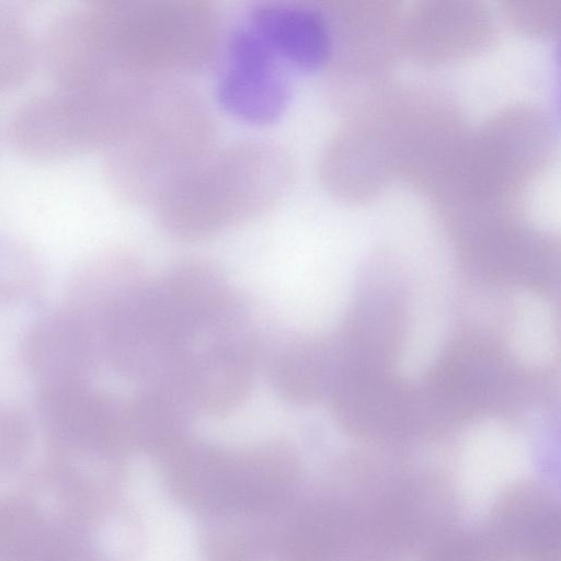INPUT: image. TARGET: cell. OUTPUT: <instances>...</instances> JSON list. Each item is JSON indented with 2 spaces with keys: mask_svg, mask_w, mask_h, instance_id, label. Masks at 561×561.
Listing matches in <instances>:
<instances>
[{
  "mask_svg": "<svg viewBox=\"0 0 561 561\" xmlns=\"http://www.w3.org/2000/svg\"><path fill=\"white\" fill-rule=\"evenodd\" d=\"M214 131L211 113L193 88L175 77L152 79L101 149L108 188L128 205H153L213 149Z\"/></svg>",
  "mask_w": 561,
  "mask_h": 561,
  "instance_id": "6da1fadb",
  "label": "cell"
},
{
  "mask_svg": "<svg viewBox=\"0 0 561 561\" xmlns=\"http://www.w3.org/2000/svg\"><path fill=\"white\" fill-rule=\"evenodd\" d=\"M293 179V159L284 147L248 139L211 149L153 205L169 232L197 240L272 209Z\"/></svg>",
  "mask_w": 561,
  "mask_h": 561,
  "instance_id": "7a4b0ae2",
  "label": "cell"
},
{
  "mask_svg": "<svg viewBox=\"0 0 561 561\" xmlns=\"http://www.w3.org/2000/svg\"><path fill=\"white\" fill-rule=\"evenodd\" d=\"M550 118L516 104L468 133L457 163L435 203L443 211H515L525 188L542 173L553 149Z\"/></svg>",
  "mask_w": 561,
  "mask_h": 561,
  "instance_id": "3957f363",
  "label": "cell"
},
{
  "mask_svg": "<svg viewBox=\"0 0 561 561\" xmlns=\"http://www.w3.org/2000/svg\"><path fill=\"white\" fill-rule=\"evenodd\" d=\"M107 49L118 68L144 78L197 70L215 55L219 22L202 0H95Z\"/></svg>",
  "mask_w": 561,
  "mask_h": 561,
  "instance_id": "277c9868",
  "label": "cell"
},
{
  "mask_svg": "<svg viewBox=\"0 0 561 561\" xmlns=\"http://www.w3.org/2000/svg\"><path fill=\"white\" fill-rule=\"evenodd\" d=\"M150 78L122 75L108 81L37 93L13 113V146L36 160L102 149L128 119Z\"/></svg>",
  "mask_w": 561,
  "mask_h": 561,
  "instance_id": "5b68a950",
  "label": "cell"
},
{
  "mask_svg": "<svg viewBox=\"0 0 561 561\" xmlns=\"http://www.w3.org/2000/svg\"><path fill=\"white\" fill-rule=\"evenodd\" d=\"M331 28L325 66L336 98L359 88L365 96L383 85L382 79L401 50L403 14L390 1H331L323 4Z\"/></svg>",
  "mask_w": 561,
  "mask_h": 561,
  "instance_id": "8992f818",
  "label": "cell"
},
{
  "mask_svg": "<svg viewBox=\"0 0 561 561\" xmlns=\"http://www.w3.org/2000/svg\"><path fill=\"white\" fill-rule=\"evenodd\" d=\"M495 34L493 13L483 2L422 1L403 14L401 50L422 64H443L480 53Z\"/></svg>",
  "mask_w": 561,
  "mask_h": 561,
  "instance_id": "52a82bcc",
  "label": "cell"
},
{
  "mask_svg": "<svg viewBox=\"0 0 561 561\" xmlns=\"http://www.w3.org/2000/svg\"><path fill=\"white\" fill-rule=\"evenodd\" d=\"M228 56L217 89L221 105L245 122L275 121L289 99L280 59L250 24L231 34Z\"/></svg>",
  "mask_w": 561,
  "mask_h": 561,
  "instance_id": "ba28073f",
  "label": "cell"
},
{
  "mask_svg": "<svg viewBox=\"0 0 561 561\" xmlns=\"http://www.w3.org/2000/svg\"><path fill=\"white\" fill-rule=\"evenodd\" d=\"M38 50L57 87L82 88L130 75L113 61L92 1L51 19L38 42Z\"/></svg>",
  "mask_w": 561,
  "mask_h": 561,
  "instance_id": "9c48e42d",
  "label": "cell"
},
{
  "mask_svg": "<svg viewBox=\"0 0 561 561\" xmlns=\"http://www.w3.org/2000/svg\"><path fill=\"white\" fill-rule=\"evenodd\" d=\"M319 176L335 198L362 203L380 193L396 174L374 126L360 114L350 113L321 151Z\"/></svg>",
  "mask_w": 561,
  "mask_h": 561,
  "instance_id": "30bf717a",
  "label": "cell"
},
{
  "mask_svg": "<svg viewBox=\"0 0 561 561\" xmlns=\"http://www.w3.org/2000/svg\"><path fill=\"white\" fill-rule=\"evenodd\" d=\"M94 352L88 327L67 307L38 318L22 344L24 363L39 390L87 382Z\"/></svg>",
  "mask_w": 561,
  "mask_h": 561,
  "instance_id": "8fae6325",
  "label": "cell"
},
{
  "mask_svg": "<svg viewBox=\"0 0 561 561\" xmlns=\"http://www.w3.org/2000/svg\"><path fill=\"white\" fill-rule=\"evenodd\" d=\"M249 24L279 59L305 70L327 66L331 28L323 5L265 1L252 9Z\"/></svg>",
  "mask_w": 561,
  "mask_h": 561,
  "instance_id": "7c38bea8",
  "label": "cell"
},
{
  "mask_svg": "<svg viewBox=\"0 0 561 561\" xmlns=\"http://www.w3.org/2000/svg\"><path fill=\"white\" fill-rule=\"evenodd\" d=\"M38 59V42L26 21L0 7V89L23 82Z\"/></svg>",
  "mask_w": 561,
  "mask_h": 561,
  "instance_id": "4fadbf2b",
  "label": "cell"
},
{
  "mask_svg": "<svg viewBox=\"0 0 561 561\" xmlns=\"http://www.w3.org/2000/svg\"><path fill=\"white\" fill-rule=\"evenodd\" d=\"M42 279V264L33 250L21 241L0 237V298H27L37 290Z\"/></svg>",
  "mask_w": 561,
  "mask_h": 561,
  "instance_id": "5bb4252c",
  "label": "cell"
},
{
  "mask_svg": "<svg viewBox=\"0 0 561 561\" xmlns=\"http://www.w3.org/2000/svg\"><path fill=\"white\" fill-rule=\"evenodd\" d=\"M503 5L505 16L524 33L550 35L560 27V0H510Z\"/></svg>",
  "mask_w": 561,
  "mask_h": 561,
  "instance_id": "9a60e30c",
  "label": "cell"
},
{
  "mask_svg": "<svg viewBox=\"0 0 561 561\" xmlns=\"http://www.w3.org/2000/svg\"><path fill=\"white\" fill-rule=\"evenodd\" d=\"M32 440L31 425L25 415L0 403V476L14 470L24 459Z\"/></svg>",
  "mask_w": 561,
  "mask_h": 561,
  "instance_id": "2e32d148",
  "label": "cell"
}]
</instances>
